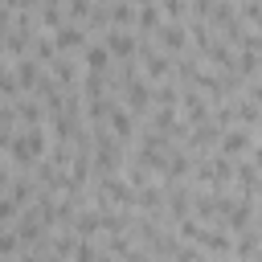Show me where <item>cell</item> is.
<instances>
[{
  "instance_id": "1",
  "label": "cell",
  "mask_w": 262,
  "mask_h": 262,
  "mask_svg": "<svg viewBox=\"0 0 262 262\" xmlns=\"http://www.w3.org/2000/svg\"><path fill=\"white\" fill-rule=\"evenodd\" d=\"M102 45L111 49V57H123V61H127V57L135 53V45H139V41H135V37H131L127 29H115V25H111V29H106V41H102Z\"/></svg>"
},
{
  "instance_id": "2",
  "label": "cell",
  "mask_w": 262,
  "mask_h": 262,
  "mask_svg": "<svg viewBox=\"0 0 262 262\" xmlns=\"http://www.w3.org/2000/svg\"><path fill=\"white\" fill-rule=\"evenodd\" d=\"M156 37H160V45H164V49H184V45H188V37H184V25H180V20L160 25V29H156Z\"/></svg>"
},
{
  "instance_id": "3",
  "label": "cell",
  "mask_w": 262,
  "mask_h": 262,
  "mask_svg": "<svg viewBox=\"0 0 262 262\" xmlns=\"http://www.w3.org/2000/svg\"><path fill=\"white\" fill-rule=\"evenodd\" d=\"M86 70H90V74H106V70H111V49H106V45H98V49L86 45Z\"/></svg>"
},
{
  "instance_id": "4",
  "label": "cell",
  "mask_w": 262,
  "mask_h": 262,
  "mask_svg": "<svg viewBox=\"0 0 262 262\" xmlns=\"http://www.w3.org/2000/svg\"><path fill=\"white\" fill-rule=\"evenodd\" d=\"M111 127H115V135L119 139H131V127H135V119H127V111H111Z\"/></svg>"
},
{
  "instance_id": "5",
  "label": "cell",
  "mask_w": 262,
  "mask_h": 262,
  "mask_svg": "<svg viewBox=\"0 0 262 262\" xmlns=\"http://www.w3.org/2000/svg\"><path fill=\"white\" fill-rule=\"evenodd\" d=\"M221 147H225V151H246V147H250V135H246V131H233V135L221 139Z\"/></svg>"
},
{
  "instance_id": "6",
  "label": "cell",
  "mask_w": 262,
  "mask_h": 262,
  "mask_svg": "<svg viewBox=\"0 0 262 262\" xmlns=\"http://www.w3.org/2000/svg\"><path fill=\"white\" fill-rule=\"evenodd\" d=\"M139 25H143V29H160V12H156V4H143V8H139Z\"/></svg>"
},
{
  "instance_id": "7",
  "label": "cell",
  "mask_w": 262,
  "mask_h": 262,
  "mask_svg": "<svg viewBox=\"0 0 262 262\" xmlns=\"http://www.w3.org/2000/svg\"><path fill=\"white\" fill-rule=\"evenodd\" d=\"M4 188H8V172L0 168V192H4Z\"/></svg>"
}]
</instances>
